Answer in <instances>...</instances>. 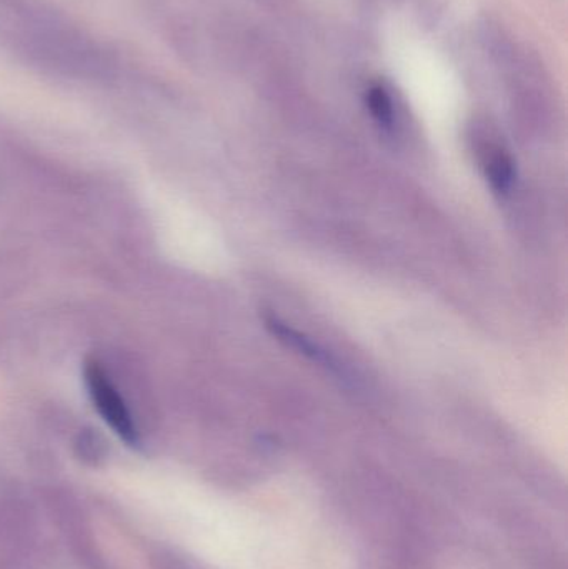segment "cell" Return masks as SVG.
Wrapping results in <instances>:
<instances>
[{
  "label": "cell",
  "instance_id": "1",
  "mask_svg": "<svg viewBox=\"0 0 568 569\" xmlns=\"http://www.w3.org/2000/svg\"><path fill=\"white\" fill-rule=\"evenodd\" d=\"M42 500L53 527L80 567L112 569L97 543L89 513L80 498L66 488H50Z\"/></svg>",
  "mask_w": 568,
  "mask_h": 569
},
{
  "label": "cell",
  "instance_id": "6",
  "mask_svg": "<svg viewBox=\"0 0 568 569\" xmlns=\"http://www.w3.org/2000/svg\"><path fill=\"white\" fill-rule=\"evenodd\" d=\"M73 451L87 467H100L107 458L106 441L92 430H83L77 435Z\"/></svg>",
  "mask_w": 568,
  "mask_h": 569
},
{
  "label": "cell",
  "instance_id": "2",
  "mask_svg": "<svg viewBox=\"0 0 568 569\" xmlns=\"http://www.w3.org/2000/svg\"><path fill=\"white\" fill-rule=\"evenodd\" d=\"M87 390L92 398L93 407L99 411L107 425L116 431L117 437L130 448H140L139 431L133 423L132 415L127 410L122 397L113 387L112 381L107 377L99 361L89 360L83 368Z\"/></svg>",
  "mask_w": 568,
  "mask_h": 569
},
{
  "label": "cell",
  "instance_id": "4",
  "mask_svg": "<svg viewBox=\"0 0 568 569\" xmlns=\"http://www.w3.org/2000/svg\"><path fill=\"white\" fill-rule=\"evenodd\" d=\"M366 106L369 109L372 119L383 129H392L396 120V107H393L392 96L386 87L376 83L367 89Z\"/></svg>",
  "mask_w": 568,
  "mask_h": 569
},
{
  "label": "cell",
  "instance_id": "5",
  "mask_svg": "<svg viewBox=\"0 0 568 569\" xmlns=\"http://www.w3.org/2000/svg\"><path fill=\"white\" fill-rule=\"evenodd\" d=\"M486 176L497 193H509L516 182V166L507 153L496 152L486 166Z\"/></svg>",
  "mask_w": 568,
  "mask_h": 569
},
{
  "label": "cell",
  "instance_id": "3",
  "mask_svg": "<svg viewBox=\"0 0 568 569\" xmlns=\"http://www.w3.org/2000/svg\"><path fill=\"white\" fill-rule=\"evenodd\" d=\"M263 323H266L267 330H269L277 340L282 341L286 347L292 348L297 353L303 355V357L309 358V360L329 368L330 371L339 370L340 365H337L336 358L330 357L329 351L323 350L322 347H319L316 341L310 340L306 335L283 323L280 318L273 317V315H266V317H263Z\"/></svg>",
  "mask_w": 568,
  "mask_h": 569
}]
</instances>
